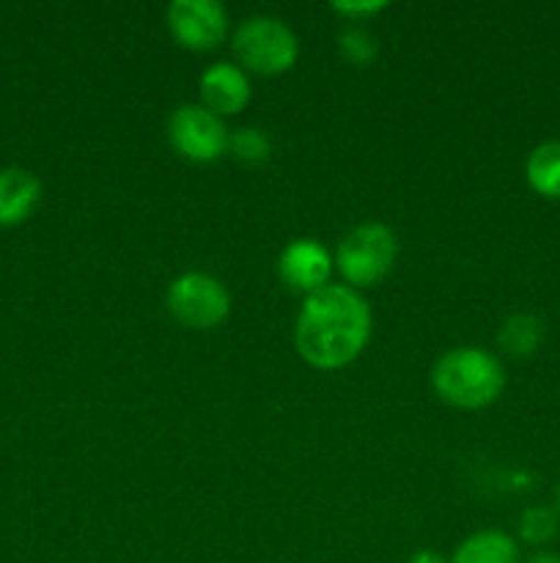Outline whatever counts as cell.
<instances>
[{
    "mask_svg": "<svg viewBox=\"0 0 560 563\" xmlns=\"http://www.w3.org/2000/svg\"><path fill=\"white\" fill-rule=\"evenodd\" d=\"M527 563H560V555H555V553H536Z\"/></svg>",
    "mask_w": 560,
    "mask_h": 563,
    "instance_id": "d6986e66",
    "label": "cell"
},
{
    "mask_svg": "<svg viewBox=\"0 0 560 563\" xmlns=\"http://www.w3.org/2000/svg\"><path fill=\"white\" fill-rule=\"evenodd\" d=\"M168 27L187 49H212L228 36V11L217 0H173L168 5Z\"/></svg>",
    "mask_w": 560,
    "mask_h": 563,
    "instance_id": "52a82bcc",
    "label": "cell"
},
{
    "mask_svg": "<svg viewBox=\"0 0 560 563\" xmlns=\"http://www.w3.org/2000/svg\"><path fill=\"white\" fill-rule=\"evenodd\" d=\"M525 179L533 192L560 201V141H544L527 154Z\"/></svg>",
    "mask_w": 560,
    "mask_h": 563,
    "instance_id": "7c38bea8",
    "label": "cell"
},
{
    "mask_svg": "<svg viewBox=\"0 0 560 563\" xmlns=\"http://www.w3.org/2000/svg\"><path fill=\"white\" fill-rule=\"evenodd\" d=\"M338 47L344 53V58L351 60V64H371L377 58V38L360 25H351L346 31H340Z\"/></svg>",
    "mask_w": 560,
    "mask_h": 563,
    "instance_id": "2e32d148",
    "label": "cell"
},
{
    "mask_svg": "<svg viewBox=\"0 0 560 563\" xmlns=\"http://www.w3.org/2000/svg\"><path fill=\"white\" fill-rule=\"evenodd\" d=\"M450 563H519V548H516V539H511L505 531L486 528L467 537L456 548Z\"/></svg>",
    "mask_w": 560,
    "mask_h": 563,
    "instance_id": "8fae6325",
    "label": "cell"
},
{
    "mask_svg": "<svg viewBox=\"0 0 560 563\" xmlns=\"http://www.w3.org/2000/svg\"><path fill=\"white\" fill-rule=\"evenodd\" d=\"M432 385L445 405L481 410L503 394L505 368L500 357L483 346H453L434 363Z\"/></svg>",
    "mask_w": 560,
    "mask_h": 563,
    "instance_id": "7a4b0ae2",
    "label": "cell"
},
{
    "mask_svg": "<svg viewBox=\"0 0 560 563\" xmlns=\"http://www.w3.org/2000/svg\"><path fill=\"white\" fill-rule=\"evenodd\" d=\"M371 306L346 284H327L302 300L294 346L302 361L322 372L349 366L371 341Z\"/></svg>",
    "mask_w": 560,
    "mask_h": 563,
    "instance_id": "6da1fadb",
    "label": "cell"
},
{
    "mask_svg": "<svg viewBox=\"0 0 560 563\" xmlns=\"http://www.w3.org/2000/svg\"><path fill=\"white\" fill-rule=\"evenodd\" d=\"M406 563H448V561H445L443 555L432 553V550H417V553L412 555V559Z\"/></svg>",
    "mask_w": 560,
    "mask_h": 563,
    "instance_id": "ac0fdd59",
    "label": "cell"
},
{
    "mask_svg": "<svg viewBox=\"0 0 560 563\" xmlns=\"http://www.w3.org/2000/svg\"><path fill=\"white\" fill-rule=\"evenodd\" d=\"M198 91H201L203 108L223 119V115H234L245 110V104L250 102L253 88L250 77L242 66L231 64V60H217L201 75Z\"/></svg>",
    "mask_w": 560,
    "mask_h": 563,
    "instance_id": "9c48e42d",
    "label": "cell"
},
{
    "mask_svg": "<svg viewBox=\"0 0 560 563\" xmlns=\"http://www.w3.org/2000/svg\"><path fill=\"white\" fill-rule=\"evenodd\" d=\"M228 152L234 154L239 163L258 165L264 159H269L272 154V141L264 130H256V126H239L236 132L228 135Z\"/></svg>",
    "mask_w": 560,
    "mask_h": 563,
    "instance_id": "9a60e30c",
    "label": "cell"
},
{
    "mask_svg": "<svg viewBox=\"0 0 560 563\" xmlns=\"http://www.w3.org/2000/svg\"><path fill=\"white\" fill-rule=\"evenodd\" d=\"M228 135L223 119L201 102H184L170 113L168 137L181 157L192 163H214L228 152Z\"/></svg>",
    "mask_w": 560,
    "mask_h": 563,
    "instance_id": "8992f818",
    "label": "cell"
},
{
    "mask_svg": "<svg viewBox=\"0 0 560 563\" xmlns=\"http://www.w3.org/2000/svg\"><path fill=\"white\" fill-rule=\"evenodd\" d=\"M231 47L242 69L258 75L289 71L300 58V38L294 27L272 14L245 16L231 36Z\"/></svg>",
    "mask_w": 560,
    "mask_h": 563,
    "instance_id": "3957f363",
    "label": "cell"
},
{
    "mask_svg": "<svg viewBox=\"0 0 560 563\" xmlns=\"http://www.w3.org/2000/svg\"><path fill=\"white\" fill-rule=\"evenodd\" d=\"M170 317L190 330L217 328L231 311V295L223 280L209 273H184L170 280L165 295Z\"/></svg>",
    "mask_w": 560,
    "mask_h": 563,
    "instance_id": "5b68a950",
    "label": "cell"
},
{
    "mask_svg": "<svg viewBox=\"0 0 560 563\" xmlns=\"http://www.w3.org/2000/svg\"><path fill=\"white\" fill-rule=\"evenodd\" d=\"M544 322L536 313H511L497 330V344L505 355L527 357L541 346Z\"/></svg>",
    "mask_w": 560,
    "mask_h": 563,
    "instance_id": "4fadbf2b",
    "label": "cell"
},
{
    "mask_svg": "<svg viewBox=\"0 0 560 563\" xmlns=\"http://www.w3.org/2000/svg\"><path fill=\"white\" fill-rule=\"evenodd\" d=\"M333 253L313 236H300L291 240L278 256V275L291 291L296 295H313L329 284L333 273Z\"/></svg>",
    "mask_w": 560,
    "mask_h": 563,
    "instance_id": "ba28073f",
    "label": "cell"
},
{
    "mask_svg": "<svg viewBox=\"0 0 560 563\" xmlns=\"http://www.w3.org/2000/svg\"><path fill=\"white\" fill-rule=\"evenodd\" d=\"M333 9L346 14L349 20H357V16H371L377 11L388 9V3L384 0H335Z\"/></svg>",
    "mask_w": 560,
    "mask_h": 563,
    "instance_id": "e0dca14e",
    "label": "cell"
},
{
    "mask_svg": "<svg viewBox=\"0 0 560 563\" xmlns=\"http://www.w3.org/2000/svg\"><path fill=\"white\" fill-rule=\"evenodd\" d=\"M395 256H399L395 231L377 220H368L340 236L333 258L351 289H366V286L379 284L393 269Z\"/></svg>",
    "mask_w": 560,
    "mask_h": 563,
    "instance_id": "277c9868",
    "label": "cell"
},
{
    "mask_svg": "<svg viewBox=\"0 0 560 563\" xmlns=\"http://www.w3.org/2000/svg\"><path fill=\"white\" fill-rule=\"evenodd\" d=\"M558 515H560V484H558Z\"/></svg>",
    "mask_w": 560,
    "mask_h": 563,
    "instance_id": "ffe728a7",
    "label": "cell"
},
{
    "mask_svg": "<svg viewBox=\"0 0 560 563\" xmlns=\"http://www.w3.org/2000/svg\"><path fill=\"white\" fill-rule=\"evenodd\" d=\"M42 201V181L33 170L9 165L0 168V229L20 225L36 212Z\"/></svg>",
    "mask_w": 560,
    "mask_h": 563,
    "instance_id": "30bf717a",
    "label": "cell"
},
{
    "mask_svg": "<svg viewBox=\"0 0 560 563\" xmlns=\"http://www.w3.org/2000/svg\"><path fill=\"white\" fill-rule=\"evenodd\" d=\"M558 528H560V517L552 506H527V509L519 515L522 542L536 544V548L552 542V539L558 537Z\"/></svg>",
    "mask_w": 560,
    "mask_h": 563,
    "instance_id": "5bb4252c",
    "label": "cell"
}]
</instances>
